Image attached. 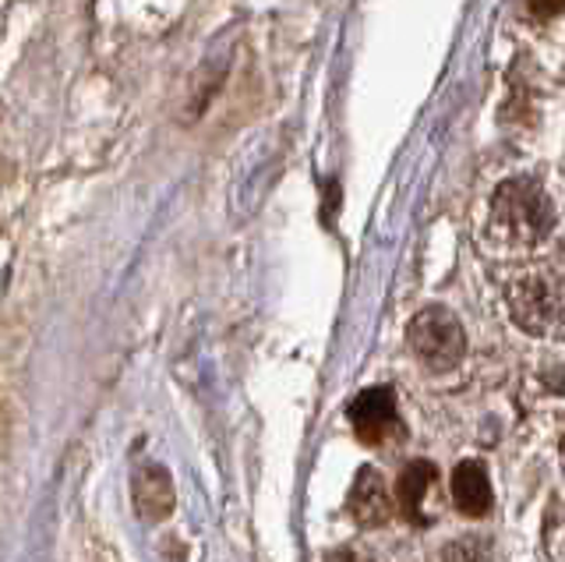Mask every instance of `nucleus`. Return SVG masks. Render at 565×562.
I'll use <instances>...</instances> for the list:
<instances>
[{
  "mask_svg": "<svg viewBox=\"0 0 565 562\" xmlns=\"http://www.w3.org/2000/svg\"><path fill=\"white\" fill-rule=\"evenodd\" d=\"M435 464L428 460H414V464H406L403 474H399V481H396V502L403 509V517L406 520H414V523H428V517L420 513V506L424 499H428V491L435 485Z\"/></svg>",
  "mask_w": 565,
  "mask_h": 562,
  "instance_id": "nucleus-8",
  "label": "nucleus"
},
{
  "mask_svg": "<svg viewBox=\"0 0 565 562\" xmlns=\"http://www.w3.org/2000/svg\"><path fill=\"white\" fill-rule=\"evenodd\" d=\"M406 340H411L417 361L424 368H431V372H449L467 350L463 326H459V319L449 308H438V305L414 315L411 329H406Z\"/></svg>",
  "mask_w": 565,
  "mask_h": 562,
  "instance_id": "nucleus-1",
  "label": "nucleus"
},
{
  "mask_svg": "<svg viewBox=\"0 0 565 562\" xmlns=\"http://www.w3.org/2000/svg\"><path fill=\"white\" fill-rule=\"evenodd\" d=\"M509 301H512V315H516V322L523 329H530V332L552 329V322L558 319V311H562L558 284H555V276H547V273L520 276L516 287L509 290Z\"/></svg>",
  "mask_w": 565,
  "mask_h": 562,
  "instance_id": "nucleus-3",
  "label": "nucleus"
},
{
  "mask_svg": "<svg viewBox=\"0 0 565 562\" xmlns=\"http://www.w3.org/2000/svg\"><path fill=\"white\" fill-rule=\"evenodd\" d=\"M494 226L512 241L530 244L552 231V205H547L544 191L530 188L526 181L502 184L499 199H494Z\"/></svg>",
  "mask_w": 565,
  "mask_h": 562,
  "instance_id": "nucleus-2",
  "label": "nucleus"
},
{
  "mask_svg": "<svg viewBox=\"0 0 565 562\" xmlns=\"http://www.w3.org/2000/svg\"><path fill=\"white\" fill-rule=\"evenodd\" d=\"M441 562H488V541L484 538H459L446 544Z\"/></svg>",
  "mask_w": 565,
  "mask_h": 562,
  "instance_id": "nucleus-9",
  "label": "nucleus"
},
{
  "mask_svg": "<svg viewBox=\"0 0 565 562\" xmlns=\"http://www.w3.org/2000/svg\"><path fill=\"white\" fill-rule=\"evenodd\" d=\"M350 425L361 443L379 446L382 438L396 428V396L388 385H371L350 403Z\"/></svg>",
  "mask_w": 565,
  "mask_h": 562,
  "instance_id": "nucleus-4",
  "label": "nucleus"
},
{
  "mask_svg": "<svg viewBox=\"0 0 565 562\" xmlns=\"http://www.w3.org/2000/svg\"><path fill=\"white\" fill-rule=\"evenodd\" d=\"M452 499L463 517H488L491 513V485L481 460H463L452 470Z\"/></svg>",
  "mask_w": 565,
  "mask_h": 562,
  "instance_id": "nucleus-7",
  "label": "nucleus"
},
{
  "mask_svg": "<svg viewBox=\"0 0 565 562\" xmlns=\"http://www.w3.org/2000/svg\"><path fill=\"white\" fill-rule=\"evenodd\" d=\"M131 491H135V509H138L141 520L159 523V520H167L173 513L177 496H173V481H170L167 467H159V464L141 467Z\"/></svg>",
  "mask_w": 565,
  "mask_h": 562,
  "instance_id": "nucleus-6",
  "label": "nucleus"
},
{
  "mask_svg": "<svg viewBox=\"0 0 565 562\" xmlns=\"http://www.w3.org/2000/svg\"><path fill=\"white\" fill-rule=\"evenodd\" d=\"M326 562H367L364 555H353V552H332Z\"/></svg>",
  "mask_w": 565,
  "mask_h": 562,
  "instance_id": "nucleus-10",
  "label": "nucleus"
},
{
  "mask_svg": "<svg viewBox=\"0 0 565 562\" xmlns=\"http://www.w3.org/2000/svg\"><path fill=\"white\" fill-rule=\"evenodd\" d=\"M347 509L361 527H382L388 517H393V499H388L385 478L375 467L358 470V478H353L350 496H347Z\"/></svg>",
  "mask_w": 565,
  "mask_h": 562,
  "instance_id": "nucleus-5",
  "label": "nucleus"
}]
</instances>
